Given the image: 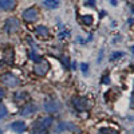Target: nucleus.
<instances>
[{
  "mask_svg": "<svg viewBox=\"0 0 134 134\" xmlns=\"http://www.w3.org/2000/svg\"><path fill=\"white\" fill-rule=\"evenodd\" d=\"M4 27H5L7 34H15L19 30V27H20V21L16 18H9V19L5 20V26Z\"/></svg>",
  "mask_w": 134,
  "mask_h": 134,
  "instance_id": "obj_3",
  "label": "nucleus"
},
{
  "mask_svg": "<svg viewBox=\"0 0 134 134\" xmlns=\"http://www.w3.org/2000/svg\"><path fill=\"white\" fill-rule=\"evenodd\" d=\"M94 3H95V0H87V5H94Z\"/></svg>",
  "mask_w": 134,
  "mask_h": 134,
  "instance_id": "obj_22",
  "label": "nucleus"
},
{
  "mask_svg": "<svg viewBox=\"0 0 134 134\" xmlns=\"http://www.w3.org/2000/svg\"><path fill=\"white\" fill-rule=\"evenodd\" d=\"M43 5L46 8H48V9H55V8L59 7V2L58 0H44Z\"/></svg>",
  "mask_w": 134,
  "mask_h": 134,
  "instance_id": "obj_13",
  "label": "nucleus"
},
{
  "mask_svg": "<svg viewBox=\"0 0 134 134\" xmlns=\"http://www.w3.org/2000/svg\"><path fill=\"white\" fill-rule=\"evenodd\" d=\"M82 20H83V23L85 24H87V26H91L93 24V16H90V15H85L83 18H82Z\"/></svg>",
  "mask_w": 134,
  "mask_h": 134,
  "instance_id": "obj_16",
  "label": "nucleus"
},
{
  "mask_svg": "<svg viewBox=\"0 0 134 134\" xmlns=\"http://www.w3.org/2000/svg\"><path fill=\"white\" fill-rule=\"evenodd\" d=\"M0 81H2L5 86H8V87H16V86H19V83H20L19 78L15 76L14 74H9V72L3 74L2 76H0Z\"/></svg>",
  "mask_w": 134,
  "mask_h": 134,
  "instance_id": "obj_2",
  "label": "nucleus"
},
{
  "mask_svg": "<svg viewBox=\"0 0 134 134\" xmlns=\"http://www.w3.org/2000/svg\"><path fill=\"white\" fill-rule=\"evenodd\" d=\"M0 134H3V131H2V130H0Z\"/></svg>",
  "mask_w": 134,
  "mask_h": 134,
  "instance_id": "obj_25",
  "label": "nucleus"
},
{
  "mask_svg": "<svg viewBox=\"0 0 134 134\" xmlns=\"http://www.w3.org/2000/svg\"><path fill=\"white\" fill-rule=\"evenodd\" d=\"M28 98V94L26 93V91H23V93H19V94H16V100L19 102V100L21 99V100H24V99H27Z\"/></svg>",
  "mask_w": 134,
  "mask_h": 134,
  "instance_id": "obj_17",
  "label": "nucleus"
},
{
  "mask_svg": "<svg viewBox=\"0 0 134 134\" xmlns=\"http://www.w3.org/2000/svg\"><path fill=\"white\" fill-rule=\"evenodd\" d=\"M4 97V90H3V88H0V99H2Z\"/></svg>",
  "mask_w": 134,
  "mask_h": 134,
  "instance_id": "obj_24",
  "label": "nucleus"
},
{
  "mask_svg": "<svg viewBox=\"0 0 134 134\" xmlns=\"http://www.w3.org/2000/svg\"><path fill=\"white\" fill-rule=\"evenodd\" d=\"M50 70V64L47 60H39V63L35 64V67H34V71H35V74L43 76V75H46L47 71Z\"/></svg>",
  "mask_w": 134,
  "mask_h": 134,
  "instance_id": "obj_6",
  "label": "nucleus"
},
{
  "mask_svg": "<svg viewBox=\"0 0 134 134\" xmlns=\"http://www.w3.org/2000/svg\"><path fill=\"white\" fill-rule=\"evenodd\" d=\"M15 7V0H0V8L4 11H9Z\"/></svg>",
  "mask_w": 134,
  "mask_h": 134,
  "instance_id": "obj_9",
  "label": "nucleus"
},
{
  "mask_svg": "<svg viewBox=\"0 0 134 134\" xmlns=\"http://www.w3.org/2000/svg\"><path fill=\"white\" fill-rule=\"evenodd\" d=\"M102 83L109 85V83H110V78H109V76H105V78H103V81H102Z\"/></svg>",
  "mask_w": 134,
  "mask_h": 134,
  "instance_id": "obj_21",
  "label": "nucleus"
},
{
  "mask_svg": "<svg viewBox=\"0 0 134 134\" xmlns=\"http://www.w3.org/2000/svg\"><path fill=\"white\" fill-rule=\"evenodd\" d=\"M7 115H8V110H7V107H5L3 103H0V119L5 118Z\"/></svg>",
  "mask_w": 134,
  "mask_h": 134,
  "instance_id": "obj_15",
  "label": "nucleus"
},
{
  "mask_svg": "<svg viewBox=\"0 0 134 134\" xmlns=\"http://www.w3.org/2000/svg\"><path fill=\"white\" fill-rule=\"evenodd\" d=\"M54 119L51 117H44V118H40L35 122V125H34V130L35 131H46L51 125H52Z\"/></svg>",
  "mask_w": 134,
  "mask_h": 134,
  "instance_id": "obj_1",
  "label": "nucleus"
},
{
  "mask_svg": "<svg viewBox=\"0 0 134 134\" xmlns=\"http://www.w3.org/2000/svg\"><path fill=\"white\" fill-rule=\"evenodd\" d=\"M63 36H69V32H62L60 35H59V38H60V39H63Z\"/></svg>",
  "mask_w": 134,
  "mask_h": 134,
  "instance_id": "obj_23",
  "label": "nucleus"
},
{
  "mask_svg": "<svg viewBox=\"0 0 134 134\" xmlns=\"http://www.w3.org/2000/svg\"><path fill=\"white\" fill-rule=\"evenodd\" d=\"M72 105L78 111H85L88 107V100L85 97H75L72 98Z\"/></svg>",
  "mask_w": 134,
  "mask_h": 134,
  "instance_id": "obj_5",
  "label": "nucleus"
},
{
  "mask_svg": "<svg viewBox=\"0 0 134 134\" xmlns=\"http://www.w3.org/2000/svg\"><path fill=\"white\" fill-rule=\"evenodd\" d=\"M35 113H36V106L34 105V103H28L24 107L20 109V113L19 114L21 117H31L32 114H35Z\"/></svg>",
  "mask_w": 134,
  "mask_h": 134,
  "instance_id": "obj_7",
  "label": "nucleus"
},
{
  "mask_svg": "<svg viewBox=\"0 0 134 134\" xmlns=\"http://www.w3.org/2000/svg\"><path fill=\"white\" fill-rule=\"evenodd\" d=\"M58 130H59V131H62V130H71V131H75V130H78V129H76V126H75L74 124H71V122H60Z\"/></svg>",
  "mask_w": 134,
  "mask_h": 134,
  "instance_id": "obj_11",
  "label": "nucleus"
},
{
  "mask_svg": "<svg viewBox=\"0 0 134 134\" xmlns=\"http://www.w3.org/2000/svg\"><path fill=\"white\" fill-rule=\"evenodd\" d=\"M44 109H46V111H48V113H55V111H58L59 105L57 102H54V100H50V102H46Z\"/></svg>",
  "mask_w": 134,
  "mask_h": 134,
  "instance_id": "obj_12",
  "label": "nucleus"
},
{
  "mask_svg": "<svg viewBox=\"0 0 134 134\" xmlns=\"http://www.w3.org/2000/svg\"><path fill=\"white\" fill-rule=\"evenodd\" d=\"M26 129H27V125L23 121H15L11 124V130L15 131V133H23Z\"/></svg>",
  "mask_w": 134,
  "mask_h": 134,
  "instance_id": "obj_8",
  "label": "nucleus"
},
{
  "mask_svg": "<svg viewBox=\"0 0 134 134\" xmlns=\"http://www.w3.org/2000/svg\"><path fill=\"white\" fill-rule=\"evenodd\" d=\"M39 18V12L36 8H27L24 12H23V19L28 23H34V21H36Z\"/></svg>",
  "mask_w": 134,
  "mask_h": 134,
  "instance_id": "obj_4",
  "label": "nucleus"
},
{
  "mask_svg": "<svg viewBox=\"0 0 134 134\" xmlns=\"http://www.w3.org/2000/svg\"><path fill=\"white\" fill-rule=\"evenodd\" d=\"M122 52H114V54H111V57H110V60H115L117 58H121L122 57Z\"/></svg>",
  "mask_w": 134,
  "mask_h": 134,
  "instance_id": "obj_20",
  "label": "nucleus"
},
{
  "mask_svg": "<svg viewBox=\"0 0 134 134\" xmlns=\"http://www.w3.org/2000/svg\"><path fill=\"white\" fill-rule=\"evenodd\" d=\"M36 32L39 34L40 36H43V38H47V36L50 35L48 28H47L46 26H39V27H36Z\"/></svg>",
  "mask_w": 134,
  "mask_h": 134,
  "instance_id": "obj_14",
  "label": "nucleus"
},
{
  "mask_svg": "<svg viewBox=\"0 0 134 134\" xmlns=\"http://www.w3.org/2000/svg\"><path fill=\"white\" fill-rule=\"evenodd\" d=\"M100 133H109V134H118V131H117L115 129H110V127H107V129L102 127V129H100Z\"/></svg>",
  "mask_w": 134,
  "mask_h": 134,
  "instance_id": "obj_18",
  "label": "nucleus"
},
{
  "mask_svg": "<svg viewBox=\"0 0 134 134\" xmlns=\"http://www.w3.org/2000/svg\"><path fill=\"white\" fill-rule=\"evenodd\" d=\"M81 70H82V72H83L85 75H87V74H88V64H87V63H82V64H81Z\"/></svg>",
  "mask_w": 134,
  "mask_h": 134,
  "instance_id": "obj_19",
  "label": "nucleus"
},
{
  "mask_svg": "<svg viewBox=\"0 0 134 134\" xmlns=\"http://www.w3.org/2000/svg\"><path fill=\"white\" fill-rule=\"evenodd\" d=\"M3 59H4V62L8 63V64L12 63V62H14V50H12V48H7V50L4 51V54H3Z\"/></svg>",
  "mask_w": 134,
  "mask_h": 134,
  "instance_id": "obj_10",
  "label": "nucleus"
}]
</instances>
